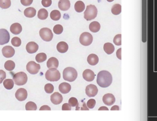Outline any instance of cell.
<instances>
[{"instance_id":"7","label":"cell","mask_w":157,"mask_h":121,"mask_svg":"<svg viewBox=\"0 0 157 121\" xmlns=\"http://www.w3.org/2000/svg\"><path fill=\"white\" fill-rule=\"evenodd\" d=\"M79 41L82 45L88 46L93 42V36L90 33L84 32L80 36Z\"/></svg>"},{"instance_id":"38","label":"cell","mask_w":157,"mask_h":121,"mask_svg":"<svg viewBox=\"0 0 157 121\" xmlns=\"http://www.w3.org/2000/svg\"><path fill=\"white\" fill-rule=\"evenodd\" d=\"M63 31V27L61 25H59V24L58 25H56L54 27V32L56 34H61Z\"/></svg>"},{"instance_id":"40","label":"cell","mask_w":157,"mask_h":121,"mask_svg":"<svg viewBox=\"0 0 157 121\" xmlns=\"http://www.w3.org/2000/svg\"><path fill=\"white\" fill-rule=\"evenodd\" d=\"M96 105V101L95 99H90L87 103V105L89 109H93Z\"/></svg>"},{"instance_id":"18","label":"cell","mask_w":157,"mask_h":121,"mask_svg":"<svg viewBox=\"0 0 157 121\" xmlns=\"http://www.w3.org/2000/svg\"><path fill=\"white\" fill-rule=\"evenodd\" d=\"M59 62L58 59L55 57L50 58L47 62V66L49 69L51 68H57L58 67Z\"/></svg>"},{"instance_id":"37","label":"cell","mask_w":157,"mask_h":121,"mask_svg":"<svg viewBox=\"0 0 157 121\" xmlns=\"http://www.w3.org/2000/svg\"><path fill=\"white\" fill-rule=\"evenodd\" d=\"M11 43L15 47H19L22 44L21 39L18 37H14L11 40Z\"/></svg>"},{"instance_id":"35","label":"cell","mask_w":157,"mask_h":121,"mask_svg":"<svg viewBox=\"0 0 157 121\" xmlns=\"http://www.w3.org/2000/svg\"><path fill=\"white\" fill-rule=\"evenodd\" d=\"M25 109L26 111H36L37 109V105L32 101H29L26 104Z\"/></svg>"},{"instance_id":"16","label":"cell","mask_w":157,"mask_h":121,"mask_svg":"<svg viewBox=\"0 0 157 121\" xmlns=\"http://www.w3.org/2000/svg\"><path fill=\"white\" fill-rule=\"evenodd\" d=\"M51 100L53 104L59 105L63 101V97L60 93L55 92L52 94L51 97Z\"/></svg>"},{"instance_id":"17","label":"cell","mask_w":157,"mask_h":121,"mask_svg":"<svg viewBox=\"0 0 157 121\" xmlns=\"http://www.w3.org/2000/svg\"><path fill=\"white\" fill-rule=\"evenodd\" d=\"M71 6V3L69 0H60L58 2V8L63 11H68Z\"/></svg>"},{"instance_id":"30","label":"cell","mask_w":157,"mask_h":121,"mask_svg":"<svg viewBox=\"0 0 157 121\" xmlns=\"http://www.w3.org/2000/svg\"><path fill=\"white\" fill-rule=\"evenodd\" d=\"M76 111L82 110V111H89V108H88L87 105H86L84 101V100H82L80 103H78L76 105L75 108Z\"/></svg>"},{"instance_id":"36","label":"cell","mask_w":157,"mask_h":121,"mask_svg":"<svg viewBox=\"0 0 157 121\" xmlns=\"http://www.w3.org/2000/svg\"><path fill=\"white\" fill-rule=\"evenodd\" d=\"M113 43L117 46L122 45V34H119L116 35L113 38Z\"/></svg>"},{"instance_id":"49","label":"cell","mask_w":157,"mask_h":121,"mask_svg":"<svg viewBox=\"0 0 157 121\" xmlns=\"http://www.w3.org/2000/svg\"><path fill=\"white\" fill-rule=\"evenodd\" d=\"M99 111H101V110H106V111H108V108L107 107H105V106H101L100 107L99 109H98Z\"/></svg>"},{"instance_id":"25","label":"cell","mask_w":157,"mask_h":121,"mask_svg":"<svg viewBox=\"0 0 157 121\" xmlns=\"http://www.w3.org/2000/svg\"><path fill=\"white\" fill-rule=\"evenodd\" d=\"M101 28V25L99 22H93L89 25L90 30L93 33H97L99 31Z\"/></svg>"},{"instance_id":"12","label":"cell","mask_w":157,"mask_h":121,"mask_svg":"<svg viewBox=\"0 0 157 121\" xmlns=\"http://www.w3.org/2000/svg\"><path fill=\"white\" fill-rule=\"evenodd\" d=\"M2 54L5 57L11 58L14 55L15 50L12 47L10 46H6L3 48Z\"/></svg>"},{"instance_id":"2","label":"cell","mask_w":157,"mask_h":121,"mask_svg":"<svg viewBox=\"0 0 157 121\" xmlns=\"http://www.w3.org/2000/svg\"><path fill=\"white\" fill-rule=\"evenodd\" d=\"M63 77L64 80L68 82H73L77 77V72L74 68L68 67L63 70Z\"/></svg>"},{"instance_id":"23","label":"cell","mask_w":157,"mask_h":121,"mask_svg":"<svg viewBox=\"0 0 157 121\" xmlns=\"http://www.w3.org/2000/svg\"><path fill=\"white\" fill-rule=\"evenodd\" d=\"M85 6L82 1H78L75 3L74 9L77 12H82L85 10Z\"/></svg>"},{"instance_id":"43","label":"cell","mask_w":157,"mask_h":121,"mask_svg":"<svg viewBox=\"0 0 157 121\" xmlns=\"http://www.w3.org/2000/svg\"><path fill=\"white\" fill-rule=\"evenodd\" d=\"M41 3L43 6H44L45 8H47L51 6L52 2V0H42Z\"/></svg>"},{"instance_id":"34","label":"cell","mask_w":157,"mask_h":121,"mask_svg":"<svg viewBox=\"0 0 157 121\" xmlns=\"http://www.w3.org/2000/svg\"><path fill=\"white\" fill-rule=\"evenodd\" d=\"M11 5V0H0V8L2 9H8Z\"/></svg>"},{"instance_id":"15","label":"cell","mask_w":157,"mask_h":121,"mask_svg":"<svg viewBox=\"0 0 157 121\" xmlns=\"http://www.w3.org/2000/svg\"><path fill=\"white\" fill-rule=\"evenodd\" d=\"M39 49V46L35 42H29L26 46V50L29 54L36 53Z\"/></svg>"},{"instance_id":"14","label":"cell","mask_w":157,"mask_h":121,"mask_svg":"<svg viewBox=\"0 0 157 121\" xmlns=\"http://www.w3.org/2000/svg\"><path fill=\"white\" fill-rule=\"evenodd\" d=\"M103 103L108 106H111L113 105L115 101V97L111 94H105L103 97Z\"/></svg>"},{"instance_id":"31","label":"cell","mask_w":157,"mask_h":121,"mask_svg":"<svg viewBox=\"0 0 157 121\" xmlns=\"http://www.w3.org/2000/svg\"><path fill=\"white\" fill-rule=\"evenodd\" d=\"M51 18L54 21H58L61 18V13L57 10H54L51 13Z\"/></svg>"},{"instance_id":"24","label":"cell","mask_w":157,"mask_h":121,"mask_svg":"<svg viewBox=\"0 0 157 121\" xmlns=\"http://www.w3.org/2000/svg\"><path fill=\"white\" fill-rule=\"evenodd\" d=\"M36 14V11L33 8H28L24 11V15L28 18L34 17Z\"/></svg>"},{"instance_id":"19","label":"cell","mask_w":157,"mask_h":121,"mask_svg":"<svg viewBox=\"0 0 157 121\" xmlns=\"http://www.w3.org/2000/svg\"><path fill=\"white\" fill-rule=\"evenodd\" d=\"M10 30L12 34L17 35V34H20L22 32V27L19 23H14L11 26Z\"/></svg>"},{"instance_id":"32","label":"cell","mask_w":157,"mask_h":121,"mask_svg":"<svg viewBox=\"0 0 157 121\" xmlns=\"http://www.w3.org/2000/svg\"><path fill=\"white\" fill-rule=\"evenodd\" d=\"M15 67H16V64L12 60H8L5 63V68L9 71H11L13 69H14Z\"/></svg>"},{"instance_id":"45","label":"cell","mask_w":157,"mask_h":121,"mask_svg":"<svg viewBox=\"0 0 157 121\" xmlns=\"http://www.w3.org/2000/svg\"><path fill=\"white\" fill-rule=\"evenodd\" d=\"M62 110L63 111H71V106L69 103H65L62 106Z\"/></svg>"},{"instance_id":"46","label":"cell","mask_w":157,"mask_h":121,"mask_svg":"<svg viewBox=\"0 0 157 121\" xmlns=\"http://www.w3.org/2000/svg\"><path fill=\"white\" fill-rule=\"evenodd\" d=\"M116 55H117V57L118 59L120 60L122 59V49L121 48L118 49V51L116 52Z\"/></svg>"},{"instance_id":"21","label":"cell","mask_w":157,"mask_h":121,"mask_svg":"<svg viewBox=\"0 0 157 121\" xmlns=\"http://www.w3.org/2000/svg\"><path fill=\"white\" fill-rule=\"evenodd\" d=\"M57 49L60 53L64 54L68 51V45L66 42H64V41L60 42L58 43L57 46Z\"/></svg>"},{"instance_id":"1","label":"cell","mask_w":157,"mask_h":121,"mask_svg":"<svg viewBox=\"0 0 157 121\" xmlns=\"http://www.w3.org/2000/svg\"><path fill=\"white\" fill-rule=\"evenodd\" d=\"M112 83V76L107 71H101L97 76V83L103 88H106L110 86Z\"/></svg>"},{"instance_id":"8","label":"cell","mask_w":157,"mask_h":121,"mask_svg":"<svg viewBox=\"0 0 157 121\" xmlns=\"http://www.w3.org/2000/svg\"><path fill=\"white\" fill-rule=\"evenodd\" d=\"M41 69L40 65L36 63L35 62H29L26 65V70L31 74H36Z\"/></svg>"},{"instance_id":"27","label":"cell","mask_w":157,"mask_h":121,"mask_svg":"<svg viewBox=\"0 0 157 121\" xmlns=\"http://www.w3.org/2000/svg\"><path fill=\"white\" fill-rule=\"evenodd\" d=\"M48 11L45 9H41L37 13V17L41 20H46L48 17Z\"/></svg>"},{"instance_id":"3","label":"cell","mask_w":157,"mask_h":121,"mask_svg":"<svg viewBox=\"0 0 157 121\" xmlns=\"http://www.w3.org/2000/svg\"><path fill=\"white\" fill-rule=\"evenodd\" d=\"M60 73L58 69H57V68H51L48 69L46 73V78L49 81H58L60 79Z\"/></svg>"},{"instance_id":"41","label":"cell","mask_w":157,"mask_h":121,"mask_svg":"<svg viewBox=\"0 0 157 121\" xmlns=\"http://www.w3.org/2000/svg\"><path fill=\"white\" fill-rule=\"evenodd\" d=\"M68 103L72 107H75L78 103V100L74 97H71L69 98Z\"/></svg>"},{"instance_id":"11","label":"cell","mask_w":157,"mask_h":121,"mask_svg":"<svg viewBox=\"0 0 157 121\" xmlns=\"http://www.w3.org/2000/svg\"><path fill=\"white\" fill-rule=\"evenodd\" d=\"M16 98L20 101H25L28 97V93L26 89L23 88L19 89L16 92Z\"/></svg>"},{"instance_id":"5","label":"cell","mask_w":157,"mask_h":121,"mask_svg":"<svg viewBox=\"0 0 157 121\" xmlns=\"http://www.w3.org/2000/svg\"><path fill=\"white\" fill-rule=\"evenodd\" d=\"M13 80L17 86H23L27 83L28 77L25 73L19 72L14 75Z\"/></svg>"},{"instance_id":"42","label":"cell","mask_w":157,"mask_h":121,"mask_svg":"<svg viewBox=\"0 0 157 121\" xmlns=\"http://www.w3.org/2000/svg\"><path fill=\"white\" fill-rule=\"evenodd\" d=\"M20 2L23 6H28L33 3V0H20Z\"/></svg>"},{"instance_id":"20","label":"cell","mask_w":157,"mask_h":121,"mask_svg":"<svg viewBox=\"0 0 157 121\" xmlns=\"http://www.w3.org/2000/svg\"><path fill=\"white\" fill-rule=\"evenodd\" d=\"M71 86L69 84L66 83H62L59 86V91L63 94H66L70 92Z\"/></svg>"},{"instance_id":"13","label":"cell","mask_w":157,"mask_h":121,"mask_svg":"<svg viewBox=\"0 0 157 121\" xmlns=\"http://www.w3.org/2000/svg\"><path fill=\"white\" fill-rule=\"evenodd\" d=\"M82 76H83V78L88 82L93 81L95 77V74L94 72L89 69H85L83 72Z\"/></svg>"},{"instance_id":"47","label":"cell","mask_w":157,"mask_h":121,"mask_svg":"<svg viewBox=\"0 0 157 121\" xmlns=\"http://www.w3.org/2000/svg\"><path fill=\"white\" fill-rule=\"evenodd\" d=\"M39 110H40V111H43V110H46V111H47V110H48V111H51V108H50L49 106L44 105V106H41V108L39 109Z\"/></svg>"},{"instance_id":"6","label":"cell","mask_w":157,"mask_h":121,"mask_svg":"<svg viewBox=\"0 0 157 121\" xmlns=\"http://www.w3.org/2000/svg\"><path fill=\"white\" fill-rule=\"evenodd\" d=\"M39 35L43 40L47 42L52 41L54 37L52 30L48 28H43L41 29L39 31Z\"/></svg>"},{"instance_id":"4","label":"cell","mask_w":157,"mask_h":121,"mask_svg":"<svg viewBox=\"0 0 157 121\" xmlns=\"http://www.w3.org/2000/svg\"><path fill=\"white\" fill-rule=\"evenodd\" d=\"M98 10L95 6L89 5L86 8V10L84 12V19L87 20H92L95 19L97 16Z\"/></svg>"},{"instance_id":"33","label":"cell","mask_w":157,"mask_h":121,"mask_svg":"<svg viewBox=\"0 0 157 121\" xmlns=\"http://www.w3.org/2000/svg\"><path fill=\"white\" fill-rule=\"evenodd\" d=\"M47 60V55L44 53H39L36 56V60L37 63H42Z\"/></svg>"},{"instance_id":"39","label":"cell","mask_w":157,"mask_h":121,"mask_svg":"<svg viewBox=\"0 0 157 121\" xmlns=\"http://www.w3.org/2000/svg\"><path fill=\"white\" fill-rule=\"evenodd\" d=\"M44 90L47 94H52L54 91V87L51 84H47L44 86Z\"/></svg>"},{"instance_id":"29","label":"cell","mask_w":157,"mask_h":121,"mask_svg":"<svg viewBox=\"0 0 157 121\" xmlns=\"http://www.w3.org/2000/svg\"><path fill=\"white\" fill-rule=\"evenodd\" d=\"M111 12L113 15L117 16L121 13L122 12V6L119 4L114 5L111 9Z\"/></svg>"},{"instance_id":"50","label":"cell","mask_w":157,"mask_h":121,"mask_svg":"<svg viewBox=\"0 0 157 121\" xmlns=\"http://www.w3.org/2000/svg\"><path fill=\"white\" fill-rule=\"evenodd\" d=\"M107 1L108 2H112L114 1V0H107Z\"/></svg>"},{"instance_id":"48","label":"cell","mask_w":157,"mask_h":121,"mask_svg":"<svg viewBox=\"0 0 157 121\" xmlns=\"http://www.w3.org/2000/svg\"><path fill=\"white\" fill-rule=\"evenodd\" d=\"M120 109H119V107L118 106H113V107H112V108L110 109L111 111H113V110H117V111H119Z\"/></svg>"},{"instance_id":"10","label":"cell","mask_w":157,"mask_h":121,"mask_svg":"<svg viewBox=\"0 0 157 121\" xmlns=\"http://www.w3.org/2000/svg\"><path fill=\"white\" fill-rule=\"evenodd\" d=\"M98 92V89L95 85L89 84L86 87L85 93L89 97H95Z\"/></svg>"},{"instance_id":"9","label":"cell","mask_w":157,"mask_h":121,"mask_svg":"<svg viewBox=\"0 0 157 121\" xmlns=\"http://www.w3.org/2000/svg\"><path fill=\"white\" fill-rule=\"evenodd\" d=\"M10 34L6 29H0V45H4L9 43Z\"/></svg>"},{"instance_id":"22","label":"cell","mask_w":157,"mask_h":121,"mask_svg":"<svg viewBox=\"0 0 157 121\" xmlns=\"http://www.w3.org/2000/svg\"><path fill=\"white\" fill-rule=\"evenodd\" d=\"M87 62L89 65L94 66V65H96L98 64V63L99 62V58L96 54H92L88 56Z\"/></svg>"},{"instance_id":"28","label":"cell","mask_w":157,"mask_h":121,"mask_svg":"<svg viewBox=\"0 0 157 121\" xmlns=\"http://www.w3.org/2000/svg\"><path fill=\"white\" fill-rule=\"evenodd\" d=\"M3 86L5 87V89H6L8 90L12 89V88L14 87V80L11 79H5L3 82Z\"/></svg>"},{"instance_id":"26","label":"cell","mask_w":157,"mask_h":121,"mask_svg":"<svg viewBox=\"0 0 157 121\" xmlns=\"http://www.w3.org/2000/svg\"><path fill=\"white\" fill-rule=\"evenodd\" d=\"M115 50V47L112 43H105L104 45V51L107 54H112Z\"/></svg>"},{"instance_id":"44","label":"cell","mask_w":157,"mask_h":121,"mask_svg":"<svg viewBox=\"0 0 157 121\" xmlns=\"http://www.w3.org/2000/svg\"><path fill=\"white\" fill-rule=\"evenodd\" d=\"M6 73L3 70H0V84H2L3 83V81L6 79Z\"/></svg>"}]
</instances>
